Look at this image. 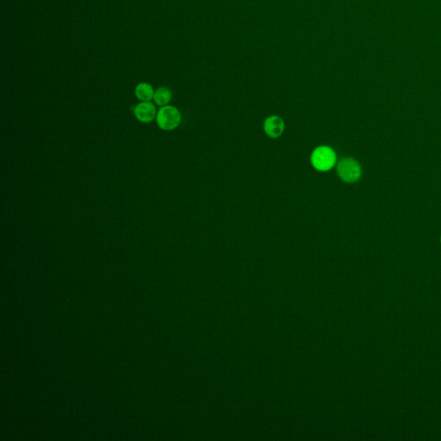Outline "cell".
Returning <instances> with one entry per match:
<instances>
[{"label":"cell","mask_w":441,"mask_h":441,"mask_svg":"<svg viewBox=\"0 0 441 441\" xmlns=\"http://www.w3.org/2000/svg\"><path fill=\"white\" fill-rule=\"evenodd\" d=\"M156 122L160 129L165 131H171L180 125L181 114L176 107L166 105L161 107L158 111Z\"/></svg>","instance_id":"obj_1"},{"label":"cell","mask_w":441,"mask_h":441,"mask_svg":"<svg viewBox=\"0 0 441 441\" xmlns=\"http://www.w3.org/2000/svg\"><path fill=\"white\" fill-rule=\"evenodd\" d=\"M337 173L345 182L353 183L360 179L362 171L359 162L354 159L343 158L338 163Z\"/></svg>","instance_id":"obj_2"},{"label":"cell","mask_w":441,"mask_h":441,"mask_svg":"<svg viewBox=\"0 0 441 441\" xmlns=\"http://www.w3.org/2000/svg\"><path fill=\"white\" fill-rule=\"evenodd\" d=\"M313 167L318 171L330 170L336 162V155L334 150L328 147H319L311 155Z\"/></svg>","instance_id":"obj_3"},{"label":"cell","mask_w":441,"mask_h":441,"mask_svg":"<svg viewBox=\"0 0 441 441\" xmlns=\"http://www.w3.org/2000/svg\"><path fill=\"white\" fill-rule=\"evenodd\" d=\"M132 110L136 119L142 123H151L157 117V110L151 102H141Z\"/></svg>","instance_id":"obj_4"},{"label":"cell","mask_w":441,"mask_h":441,"mask_svg":"<svg viewBox=\"0 0 441 441\" xmlns=\"http://www.w3.org/2000/svg\"><path fill=\"white\" fill-rule=\"evenodd\" d=\"M264 129L269 137L277 138L284 132V121L281 117L277 116L268 117L267 119L265 120Z\"/></svg>","instance_id":"obj_5"},{"label":"cell","mask_w":441,"mask_h":441,"mask_svg":"<svg viewBox=\"0 0 441 441\" xmlns=\"http://www.w3.org/2000/svg\"><path fill=\"white\" fill-rule=\"evenodd\" d=\"M155 92L153 86L148 83H140L135 89L136 98L141 102H151L155 97Z\"/></svg>","instance_id":"obj_6"},{"label":"cell","mask_w":441,"mask_h":441,"mask_svg":"<svg viewBox=\"0 0 441 441\" xmlns=\"http://www.w3.org/2000/svg\"><path fill=\"white\" fill-rule=\"evenodd\" d=\"M172 98H173V94L169 89L167 87H160L155 91L154 100L158 106L163 107V106L168 105L172 100Z\"/></svg>","instance_id":"obj_7"},{"label":"cell","mask_w":441,"mask_h":441,"mask_svg":"<svg viewBox=\"0 0 441 441\" xmlns=\"http://www.w3.org/2000/svg\"></svg>","instance_id":"obj_8"}]
</instances>
